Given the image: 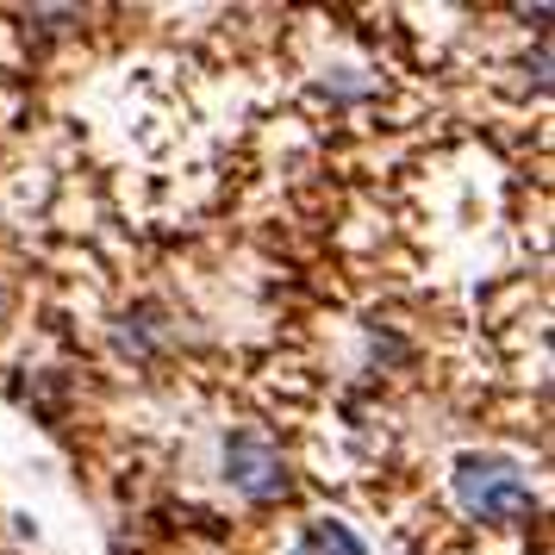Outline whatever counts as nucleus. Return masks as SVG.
Masks as SVG:
<instances>
[{"instance_id":"obj_1","label":"nucleus","mask_w":555,"mask_h":555,"mask_svg":"<svg viewBox=\"0 0 555 555\" xmlns=\"http://www.w3.org/2000/svg\"><path fill=\"white\" fill-rule=\"evenodd\" d=\"M455 500L468 505L475 518H493V525H525V518H537L530 480L512 462H500V455H462L455 462Z\"/></svg>"},{"instance_id":"obj_2","label":"nucleus","mask_w":555,"mask_h":555,"mask_svg":"<svg viewBox=\"0 0 555 555\" xmlns=\"http://www.w3.org/2000/svg\"><path fill=\"white\" fill-rule=\"evenodd\" d=\"M225 480L244 493V500L269 505L287 493V462H281V450L262 437V430H237L225 443Z\"/></svg>"},{"instance_id":"obj_3","label":"nucleus","mask_w":555,"mask_h":555,"mask_svg":"<svg viewBox=\"0 0 555 555\" xmlns=\"http://www.w3.org/2000/svg\"><path fill=\"white\" fill-rule=\"evenodd\" d=\"M294 555H362V543H356L344 525H331V518H319V525L306 530V543Z\"/></svg>"},{"instance_id":"obj_4","label":"nucleus","mask_w":555,"mask_h":555,"mask_svg":"<svg viewBox=\"0 0 555 555\" xmlns=\"http://www.w3.org/2000/svg\"><path fill=\"white\" fill-rule=\"evenodd\" d=\"M325 88H331V94H362V88H369V81H356V76H331Z\"/></svg>"}]
</instances>
